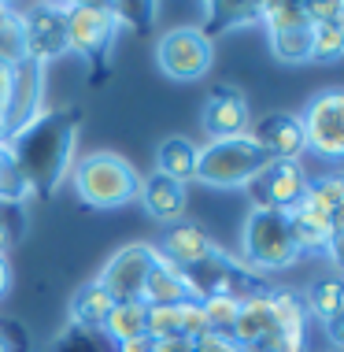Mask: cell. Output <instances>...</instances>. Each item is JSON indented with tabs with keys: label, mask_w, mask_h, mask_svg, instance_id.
I'll list each match as a JSON object with an SVG mask.
<instances>
[{
	"label": "cell",
	"mask_w": 344,
	"mask_h": 352,
	"mask_svg": "<svg viewBox=\"0 0 344 352\" xmlns=\"http://www.w3.org/2000/svg\"><path fill=\"white\" fill-rule=\"evenodd\" d=\"M156 256H159L156 245L130 241V245H122L108 263H104V271L97 274V282L115 297V304L141 300V293H145V278H148L152 263H156Z\"/></svg>",
	"instance_id": "cell-10"
},
{
	"label": "cell",
	"mask_w": 344,
	"mask_h": 352,
	"mask_svg": "<svg viewBox=\"0 0 344 352\" xmlns=\"http://www.w3.org/2000/svg\"><path fill=\"white\" fill-rule=\"evenodd\" d=\"M8 285H12V267H8V256H0V297L8 293Z\"/></svg>",
	"instance_id": "cell-43"
},
{
	"label": "cell",
	"mask_w": 344,
	"mask_h": 352,
	"mask_svg": "<svg viewBox=\"0 0 344 352\" xmlns=\"http://www.w3.org/2000/svg\"><path fill=\"white\" fill-rule=\"evenodd\" d=\"M271 56L278 63H311V26L303 30H282L271 34Z\"/></svg>",
	"instance_id": "cell-28"
},
{
	"label": "cell",
	"mask_w": 344,
	"mask_h": 352,
	"mask_svg": "<svg viewBox=\"0 0 344 352\" xmlns=\"http://www.w3.org/2000/svg\"><path fill=\"white\" fill-rule=\"evenodd\" d=\"M23 34H26V60L49 67L52 60L67 56V23L63 4H34L23 12Z\"/></svg>",
	"instance_id": "cell-12"
},
{
	"label": "cell",
	"mask_w": 344,
	"mask_h": 352,
	"mask_svg": "<svg viewBox=\"0 0 344 352\" xmlns=\"http://www.w3.org/2000/svg\"><path fill=\"white\" fill-rule=\"evenodd\" d=\"M248 352H255V349H248Z\"/></svg>",
	"instance_id": "cell-47"
},
{
	"label": "cell",
	"mask_w": 344,
	"mask_h": 352,
	"mask_svg": "<svg viewBox=\"0 0 344 352\" xmlns=\"http://www.w3.org/2000/svg\"><path fill=\"white\" fill-rule=\"evenodd\" d=\"M78 126H82V111L74 104H63V108L41 111L30 126L19 130L8 141V152H12L15 167L23 170L34 197L49 201V197H56V189L63 186V178L71 175Z\"/></svg>",
	"instance_id": "cell-1"
},
{
	"label": "cell",
	"mask_w": 344,
	"mask_h": 352,
	"mask_svg": "<svg viewBox=\"0 0 344 352\" xmlns=\"http://www.w3.org/2000/svg\"><path fill=\"white\" fill-rule=\"evenodd\" d=\"M0 352H15L12 349V338H8V330H4V322H0Z\"/></svg>",
	"instance_id": "cell-45"
},
{
	"label": "cell",
	"mask_w": 344,
	"mask_h": 352,
	"mask_svg": "<svg viewBox=\"0 0 344 352\" xmlns=\"http://www.w3.org/2000/svg\"><path fill=\"white\" fill-rule=\"evenodd\" d=\"M52 352H115V341L104 330H89V327H67L63 334H56Z\"/></svg>",
	"instance_id": "cell-27"
},
{
	"label": "cell",
	"mask_w": 344,
	"mask_h": 352,
	"mask_svg": "<svg viewBox=\"0 0 344 352\" xmlns=\"http://www.w3.org/2000/svg\"><path fill=\"white\" fill-rule=\"evenodd\" d=\"M289 230H293V241L300 252H322L333 237V223L326 215H319V212L300 204L289 212Z\"/></svg>",
	"instance_id": "cell-22"
},
{
	"label": "cell",
	"mask_w": 344,
	"mask_h": 352,
	"mask_svg": "<svg viewBox=\"0 0 344 352\" xmlns=\"http://www.w3.org/2000/svg\"><path fill=\"white\" fill-rule=\"evenodd\" d=\"M152 349V338H137V341H122L115 345V352H148Z\"/></svg>",
	"instance_id": "cell-41"
},
{
	"label": "cell",
	"mask_w": 344,
	"mask_h": 352,
	"mask_svg": "<svg viewBox=\"0 0 344 352\" xmlns=\"http://www.w3.org/2000/svg\"><path fill=\"white\" fill-rule=\"evenodd\" d=\"M8 145V141H4V126H0V148H4Z\"/></svg>",
	"instance_id": "cell-46"
},
{
	"label": "cell",
	"mask_w": 344,
	"mask_h": 352,
	"mask_svg": "<svg viewBox=\"0 0 344 352\" xmlns=\"http://www.w3.org/2000/svg\"><path fill=\"white\" fill-rule=\"evenodd\" d=\"M241 304H244V300L226 297V293L200 300L204 319H207V330H215V334H229V330H233V322H237V316H241Z\"/></svg>",
	"instance_id": "cell-30"
},
{
	"label": "cell",
	"mask_w": 344,
	"mask_h": 352,
	"mask_svg": "<svg viewBox=\"0 0 344 352\" xmlns=\"http://www.w3.org/2000/svg\"><path fill=\"white\" fill-rule=\"evenodd\" d=\"M252 189V208H266V212H285L300 208L303 189H308V175H303L300 160H271L260 175L248 182Z\"/></svg>",
	"instance_id": "cell-9"
},
{
	"label": "cell",
	"mask_w": 344,
	"mask_h": 352,
	"mask_svg": "<svg viewBox=\"0 0 344 352\" xmlns=\"http://www.w3.org/2000/svg\"><path fill=\"white\" fill-rule=\"evenodd\" d=\"M104 334H108L115 345L148 338V304L145 300H122V304H115L108 322H104Z\"/></svg>",
	"instance_id": "cell-23"
},
{
	"label": "cell",
	"mask_w": 344,
	"mask_h": 352,
	"mask_svg": "<svg viewBox=\"0 0 344 352\" xmlns=\"http://www.w3.org/2000/svg\"><path fill=\"white\" fill-rule=\"evenodd\" d=\"M322 256H326V260L333 263V271H337L341 278H344V234H333L330 245L322 249Z\"/></svg>",
	"instance_id": "cell-38"
},
{
	"label": "cell",
	"mask_w": 344,
	"mask_h": 352,
	"mask_svg": "<svg viewBox=\"0 0 344 352\" xmlns=\"http://www.w3.org/2000/svg\"><path fill=\"white\" fill-rule=\"evenodd\" d=\"M137 201L141 208L156 219V223H181V215H185V204H189V186L174 182V178L159 175V170H152V175L141 178L137 186Z\"/></svg>",
	"instance_id": "cell-15"
},
{
	"label": "cell",
	"mask_w": 344,
	"mask_h": 352,
	"mask_svg": "<svg viewBox=\"0 0 344 352\" xmlns=\"http://www.w3.org/2000/svg\"><path fill=\"white\" fill-rule=\"evenodd\" d=\"M308 19L311 26H344V0H308Z\"/></svg>",
	"instance_id": "cell-35"
},
{
	"label": "cell",
	"mask_w": 344,
	"mask_h": 352,
	"mask_svg": "<svg viewBox=\"0 0 344 352\" xmlns=\"http://www.w3.org/2000/svg\"><path fill=\"white\" fill-rule=\"evenodd\" d=\"M156 63L174 82H200L215 63V41H207L200 26H174L156 41Z\"/></svg>",
	"instance_id": "cell-7"
},
{
	"label": "cell",
	"mask_w": 344,
	"mask_h": 352,
	"mask_svg": "<svg viewBox=\"0 0 344 352\" xmlns=\"http://www.w3.org/2000/svg\"><path fill=\"white\" fill-rule=\"evenodd\" d=\"M148 338H152V341L181 338V327H178V304H148Z\"/></svg>",
	"instance_id": "cell-32"
},
{
	"label": "cell",
	"mask_w": 344,
	"mask_h": 352,
	"mask_svg": "<svg viewBox=\"0 0 344 352\" xmlns=\"http://www.w3.org/2000/svg\"><path fill=\"white\" fill-rule=\"evenodd\" d=\"M193 352H248V349L237 345L229 334H215V330H207L204 338L193 341Z\"/></svg>",
	"instance_id": "cell-37"
},
{
	"label": "cell",
	"mask_w": 344,
	"mask_h": 352,
	"mask_svg": "<svg viewBox=\"0 0 344 352\" xmlns=\"http://www.w3.org/2000/svg\"><path fill=\"white\" fill-rule=\"evenodd\" d=\"M181 278H185L189 297H193V300H207V297H218V293L237 297V300H252V297L271 293L266 274L244 267L241 256H229L226 249H218V245L200 263H193V267L181 271Z\"/></svg>",
	"instance_id": "cell-4"
},
{
	"label": "cell",
	"mask_w": 344,
	"mask_h": 352,
	"mask_svg": "<svg viewBox=\"0 0 344 352\" xmlns=\"http://www.w3.org/2000/svg\"><path fill=\"white\" fill-rule=\"evenodd\" d=\"M271 330H274V308H271V293H263V297H252L241 304V316H237L229 338L244 349H255Z\"/></svg>",
	"instance_id": "cell-19"
},
{
	"label": "cell",
	"mask_w": 344,
	"mask_h": 352,
	"mask_svg": "<svg viewBox=\"0 0 344 352\" xmlns=\"http://www.w3.org/2000/svg\"><path fill=\"white\" fill-rule=\"evenodd\" d=\"M215 249V241L207 237L200 226L193 223H170L163 234H159V245H156V252L163 256L167 263H174L178 271H185V267H193V263H200L207 252Z\"/></svg>",
	"instance_id": "cell-16"
},
{
	"label": "cell",
	"mask_w": 344,
	"mask_h": 352,
	"mask_svg": "<svg viewBox=\"0 0 344 352\" xmlns=\"http://www.w3.org/2000/svg\"><path fill=\"white\" fill-rule=\"evenodd\" d=\"M303 308H308V316L322 319V322L341 316L344 311V278L341 274H330V278L311 282L308 293H303Z\"/></svg>",
	"instance_id": "cell-24"
},
{
	"label": "cell",
	"mask_w": 344,
	"mask_h": 352,
	"mask_svg": "<svg viewBox=\"0 0 344 352\" xmlns=\"http://www.w3.org/2000/svg\"><path fill=\"white\" fill-rule=\"evenodd\" d=\"M196 152H200V145H193L189 138H167L156 148V170L181 186H189L196 178Z\"/></svg>",
	"instance_id": "cell-21"
},
{
	"label": "cell",
	"mask_w": 344,
	"mask_h": 352,
	"mask_svg": "<svg viewBox=\"0 0 344 352\" xmlns=\"http://www.w3.org/2000/svg\"><path fill=\"white\" fill-rule=\"evenodd\" d=\"M344 60V26H311V63H337Z\"/></svg>",
	"instance_id": "cell-29"
},
{
	"label": "cell",
	"mask_w": 344,
	"mask_h": 352,
	"mask_svg": "<svg viewBox=\"0 0 344 352\" xmlns=\"http://www.w3.org/2000/svg\"><path fill=\"white\" fill-rule=\"evenodd\" d=\"M63 23H67V49L82 56L93 71H104L115 45V30H119L115 8L100 4V0H74V4H63Z\"/></svg>",
	"instance_id": "cell-6"
},
{
	"label": "cell",
	"mask_w": 344,
	"mask_h": 352,
	"mask_svg": "<svg viewBox=\"0 0 344 352\" xmlns=\"http://www.w3.org/2000/svg\"><path fill=\"white\" fill-rule=\"evenodd\" d=\"M204 26L200 34L211 41V37L226 34V30H241V26H255L260 23V4L255 0H215V4H204Z\"/></svg>",
	"instance_id": "cell-17"
},
{
	"label": "cell",
	"mask_w": 344,
	"mask_h": 352,
	"mask_svg": "<svg viewBox=\"0 0 344 352\" xmlns=\"http://www.w3.org/2000/svg\"><path fill=\"white\" fill-rule=\"evenodd\" d=\"M300 204L330 219L344 204V170H333V175H322V178H308V189H303Z\"/></svg>",
	"instance_id": "cell-25"
},
{
	"label": "cell",
	"mask_w": 344,
	"mask_h": 352,
	"mask_svg": "<svg viewBox=\"0 0 344 352\" xmlns=\"http://www.w3.org/2000/svg\"><path fill=\"white\" fill-rule=\"evenodd\" d=\"M248 141H252L266 160H300L303 152H308L300 116H289V111H271V116H263L252 130H248Z\"/></svg>",
	"instance_id": "cell-14"
},
{
	"label": "cell",
	"mask_w": 344,
	"mask_h": 352,
	"mask_svg": "<svg viewBox=\"0 0 344 352\" xmlns=\"http://www.w3.org/2000/svg\"><path fill=\"white\" fill-rule=\"evenodd\" d=\"M148 352H193V341H185V338H163V341H152Z\"/></svg>",
	"instance_id": "cell-39"
},
{
	"label": "cell",
	"mask_w": 344,
	"mask_h": 352,
	"mask_svg": "<svg viewBox=\"0 0 344 352\" xmlns=\"http://www.w3.org/2000/svg\"><path fill=\"white\" fill-rule=\"evenodd\" d=\"M308 152L322 160H344V89H322L308 100L300 116Z\"/></svg>",
	"instance_id": "cell-8"
},
{
	"label": "cell",
	"mask_w": 344,
	"mask_h": 352,
	"mask_svg": "<svg viewBox=\"0 0 344 352\" xmlns=\"http://www.w3.org/2000/svg\"><path fill=\"white\" fill-rule=\"evenodd\" d=\"M26 60V34H23V12L15 8V15L0 26V63L15 67Z\"/></svg>",
	"instance_id": "cell-31"
},
{
	"label": "cell",
	"mask_w": 344,
	"mask_h": 352,
	"mask_svg": "<svg viewBox=\"0 0 344 352\" xmlns=\"http://www.w3.org/2000/svg\"><path fill=\"white\" fill-rule=\"evenodd\" d=\"M0 152H4V148H0Z\"/></svg>",
	"instance_id": "cell-48"
},
{
	"label": "cell",
	"mask_w": 344,
	"mask_h": 352,
	"mask_svg": "<svg viewBox=\"0 0 344 352\" xmlns=\"http://www.w3.org/2000/svg\"><path fill=\"white\" fill-rule=\"evenodd\" d=\"M330 223H333V234H344V204L330 215Z\"/></svg>",
	"instance_id": "cell-44"
},
{
	"label": "cell",
	"mask_w": 344,
	"mask_h": 352,
	"mask_svg": "<svg viewBox=\"0 0 344 352\" xmlns=\"http://www.w3.org/2000/svg\"><path fill=\"white\" fill-rule=\"evenodd\" d=\"M260 23L266 26V34L303 30V26H311L308 0H271V4H260Z\"/></svg>",
	"instance_id": "cell-26"
},
{
	"label": "cell",
	"mask_w": 344,
	"mask_h": 352,
	"mask_svg": "<svg viewBox=\"0 0 344 352\" xmlns=\"http://www.w3.org/2000/svg\"><path fill=\"white\" fill-rule=\"evenodd\" d=\"M326 338H330V345H333V349H341V352H344V311H341V316H333V319L326 322Z\"/></svg>",
	"instance_id": "cell-40"
},
{
	"label": "cell",
	"mask_w": 344,
	"mask_h": 352,
	"mask_svg": "<svg viewBox=\"0 0 344 352\" xmlns=\"http://www.w3.org/2000/svg\"><path fill=\"white\" fill-rule=\"evenodd\" d=\"M8 89H12V67L0 63V111H4V104H8Z\"/></svg>",
	"instance_id": "cell-42"
},
{
	"label": "cell",
	"mask_w": 344,
	"mask_h": 352,
	"mask_svg": "<svg viewBox=\"0 0 344 352\" xmlns=\"http://www.w3.org/2000/svg\"><path fill=\"white\" fill-rule=\"evenodd\" d=\"M248 97L233 85H218L207 93L204 111H200V126L211 141H229V138H244L248 134Z\"/></svg>",
	"instance_id": "cell-13"
},
{
	"label": "cell",
	"mask_w": 344,
	"mask_h": 352,
	"mask_svg": "<svg viewBox=\"0 0 344 352\" xmlns=\"http://www.w3.org/2000/svg\"><path fill=\"white\" fill-rule=\"evenodd\" d=\"M111 8H115L119 26H133L137 34H145L152 15H156V4H111Z\"/></svg>",
	"instance_id": "cell-34"
},
{
	"label": "cell",
	"mask_w": 344,
	"mask_h": 352,
	"mask_svg": "<svg viewBox=\"0 0 344 352\" xmlns=\"http://www.w3.org/2000/svg\"><path fill=\"white\" fill-rule=\"evenodd\" d=\"M300 249L293 241L289 215L285 212H266V208H252L241 226V263L260 274L289 271L300 263Z\"/></svg>",
	"instance_id": "cell-3"
},
{
	"label": "cell",
	"mask_w": 344,
	"mask_h": 352,
	"mask_svg": "<svg viewBox=\"0 0 344 352\" xmlns=\"http://www.w3.org/2000/svg\"><path fill=\"white\" fill-rule=\"evenodd\" d=\"M178 327H181V338L185 341H196L207 334V319H204V308H200V300H181L178 304Z\"/></svg>",
	"instance_id": "cell-33"
},
{
	"label": "cell",
	"mask_w": 344,
	"mask_h": 352,
	"mask_svg": "<svg viewBox=\"0 0 344 352\" xmlns=\"http://www.w3.org/2000/svg\"><path fill=\"white\" fill-rule=\"evenodd\" d=\"M145 304H181L189 300V285L181 278V271L174 263H167L163 256H156L148 278H145V293H141Z\"/></svg>",
	"instance_id": "cell-20"
},
{
	"label": "cell",
	"mask_w": 344,
	"mask_h": 352,
	"mask_svg": "<svg viewBox=\"0 0 344 352\" xmlns=\"http://www.w3.org/2000/svg\"><path fill=\"white\" fill-rule=\"evenodd\" d=\"M111 308H115V297L104 289L97 278H93V282H85V285H78V289H74V297H71V322H74V327L104 330V322H108Z\"/></svg>",
	"instance_id": "cell-18"
},
{
	"label": "cell",
	"mask_w": 344,
	"mask_h": 352,
	"mask_svg": "<svg viewBox=\"0 0 344 352\" xmlns=\"http://www.w3.org/2000/svg\"><path fill=\"white\" fill-rule=\"evenodd\" d=\"M45 100V67L34 60H23L12 67V89H8V104L0 111V126H4V141H12L19 130H26L41 116Z\"/></svg>",
	"instance_id": "cell-11"
},
{
	"label": "cell",
	"mask_w": 344,
	"mask_h": 352,
	"mask_svg": "<svg viewBox=\"0 0 344 352\" xmlns=\"http://www.w3.org/2000/svg\"><path fill=\"white\" fill-rule=\"evenodd\" d=\"M271 164L260 148L244 138H229V141H207L196 152V178L211 189H241L248 186L260 170Z\"/></svg>",
	"instance_id": "cell-5"
},
{
	"label": "cell",
	"mask_w": 344,
	"mask_h": 352,
	"mask_svg": "<svg viewBox=\"0 0 344 352\" xmlns=\"http://www.w3.org/2000/svg\"><path fill=\"white\" fill-rule=\"evenodd\" d=\"M19 208L15 204H0V256H8V249L15 245L19 237Z\"/></svg>",
	"instance_id": "cell-36"
},
{
	"label": "cell",
	"mask_w": 344,
	"mask_h": 352,
	"mask_svg": "<svg viewBox=\"0 0 344 352\" xmlns=\"http://www.w3.org/2000/svg\"><path fill=\"white\" fill-rule=\"evenodd\" d=\"M71 186L78 193V201L85 208H97V212H111L130 201H137V186L141 175L119 152H89L78 164L71 167Z\"/></svg>",
	"instance_id": "cell-2"
}]
</instances>
